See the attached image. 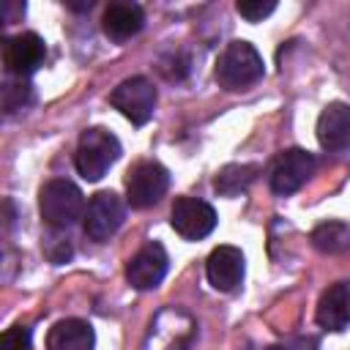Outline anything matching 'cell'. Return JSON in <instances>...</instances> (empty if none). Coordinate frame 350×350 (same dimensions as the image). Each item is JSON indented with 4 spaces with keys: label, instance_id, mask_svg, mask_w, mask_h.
Here are the masks:
<instances>
[{
    "label": "cell",
    "instance_id": "603a6c76",
    "mask_svg": "<svg viewBox=\"0 0 350 350\" xmlns=\"http://www.w3.org/2000/svg\"><path fill=\"white\" fill-rule=\"evenodd\" d=\"M268 350H317V342L312 336H298V339H287V342L271 345Z\"/></svg>",
    "mask_w": 350,
    "mask_h": 350
},
{
    "label": "cell",
    "instance_id": "52a82bcc",
    "mask_svg": "<svg viewBox=\"0 0 350 350\" xmlns=\"http://www.w3.org/2000/svg\"><path fill=\"white\" fill-rule=\"evenodd\" d=\"M126 219V205L115 191H98L90 197L85 216H82V227L85 235L90 241H109L120 224Z\"/></svg>",
    "mask_w": 350,
    "mask_h": 350
},
{
    "label": "cell",
    "instance_id": "8fae6325",
    "mask_svg": "<svg viewBox=\"0 0 350 350\" xmlns=\"http://www.w3.org/2000/svg\"><path fill=\"white\" fill-rule=\"evenodd\" d=\"M167 268H170V260H167V252L161 243L150 241L145 243L126 265V279L134 290H153L161 284V279L167 276Z\"/></svg>",
    "mask_w": 350,
    "mask_h": 350
},
{
    "label": "cell",
    "instance_id": "7c38bea8",
    "mask_svg": "<svg viewBox=\"0 0 350 350\" xmlns=\"http://www.w3.org/2000/svg\"><path fill=\"white\" fill-rule=\"evenodd\" d=\"M205 276L213 290L232 293L243 279V252L238 246H216L208 254Z\"/></svg>",
    "mask_w": 350,
    "mask_h": 350
},
{
    "label": "cell",
    "instance_id": "8992f818",
    "mask_svg": "<svg viewBox=\"0 0 350 350\" xmlns=\"http://www.w3.org/2000/svg\"><path fill=\"white\" fill-rule=\"evenodd\" d=\"M170 189V172L159 161H137L126 178V200L131 208L142 211L156 205Z\"/></svg>",
    "mask_w": 350,
    "mask_h": 350
},
{
    "label": "cell",
    "instance_id": "d6986e66",
    "mask_svg": "<svg viewBox=\"0 0 350 350\" xmlns=\"http://www.w3.org/2000/svg\"><path fill=\"white\" fill-rule=\"evenodd\" d=\"M33 101V85L25 77H5L3 82V109L5 115H14L19 109H25Z\"/></svg>",
    "mask_w": 350,
    "mask_h": 350
},
{
    "label": "cell",
    "instance_id": "ac0fdd59",
    "mask_svg": "<svg viewBox=\"0 0 350 350\" xmlns=\"http://www.w3.org/2000/svg\"><path fill=\"white\" fill-rule=\"evenodd\" d=\"M312 246L323 254H339L350 246V227L345 221H323L312 230Z\"/></svg>",
    "mask_w": 350,
    "mask_h": 350
},
{
    "label": "cell",
    "instance_id": "4fadbf2b",
    "mask_svg": "<svg viewBox=\"0 0 350 350\" xmlns=\"http://www.w3.org/2000/svg\"><path fill=\"white\" fill-rule=\"evenodd\" d=\"M317 142L323 150L339 153L350 148V104L331 101L317 118Z\"/></svg>",
    "mask_w": 350,
    "mask_h": 350
},
{
    "label": "cell",
    "instance_id": "2e32d148",
    "mask_svg": "<svg viewBox=\"0 0 350 350\" xmlns=\"http://www.w3.org/2000/svg\"><path fill=\"white\" fill-rule=\"evenodd\" d=\"M93 347H96L93 325L77 317L57 320L46 334V350H93Z\"/></svg>",
    "mask_w": 350,
    "mask_h": 350
},
{
    "label": "cell",
    "instance_id": "7402d4cb",
    "mask_svg": "<svg viewBox=\"0 0 350 350\" xmlns=\"http://www.w3.org/2000/svg\"><path fill=\"white\" fill-rule=\"evenodd\" d=\"M0 350H33V336H30V328L25 325H14L3 334L0 339Z\"/></svg>",
    "mask_w": 350,
    "mask_h": 350
},
{
    "label": "cell",
    "instance_id": "cb8c5ba5",
    "mask_svg": "<svg viewBox=\"0 0 350 350\" xmlns=\"http://www.w3.org/2000/svg\"><path fill=\"white\" fill-rule=\"evenodd\" d=\"M16 16H25V3H11V0H5V3H3V22L11 25V22H16Z\"/></svg>",
    "mask_w": 350,
    "mask_h": 350
},
{
    "label": "cell",
    "instance_id": "6da1fadb",
    "mask_svg": "<svg viewBox=\"0 0 350 350\" xmlns=\"http://www.w3.org/2000/svg\"><path fill=\"white\" fill-rule=\"evenodd\" d=\"M213 74L224 90H246L262 79L265 63H262V55L249 41H232L219 55Z\"/></svg>",
    "mask_w": 350,
    "mask_h": 350
},
{
    "label": "cell",
    "instance_id": "e0dca14e",
    "mask_svg": "<svg viewBox=\"0 0 350 350\" xmlns=\"http://www.w3.org/2000/svg\"><path fill=\"white\" fill-rule=\"evenodd\" d=\"M257 172H260L257 164H227V167L216 175V183H213V186H216V191H219L221 197H235V194L246 191V189L254 183Z\"/></svg>",
    "mask_w": 350,
    "mask_h": 350
},
{
    "label": "cell",
    "instance_id": "3957f363",
    "mask_svg": "<svg viewBox=\"0 0 350 350\" xmlns=\"http://www.w3.org/2000/svg\"><path fill=\"white\" fill-rule=\"evenodd\" d=\"M38 208H41V216L49 227L66 230L82 216L85 197H82L77 183H71L66 178H52L38 191Z\"/></svg>",
    "mask_w": 350,
    "mask_h": 350
},
{
    "label": "cell",
    "instance_id": "7a4b0ae2",
    "mask_svg": "<svg viewBox=\"0 0 350 350\" xmlns=\"http://www.w3.org/2000/svg\"><path fill=\"white\" fill-rule=\"evenodd\" d=\"M118 159H120V142L112 131L101 126H90L88 131H82L77 142V153H74V167L85 180L90 183L101 180Z\"/></svg>",
    "mask_w": 350,
    "mask_h": 350
},
{
    "label": "cell",
    "instance_id": "ffe728a7",
    "mask_svg": "<svg viewBox=\"0 0 350 350\" xmlns=\"http://www.w3.org/2000/svg\"><path fill=\"white\" fill-rule=\"evenodd\" d=\"M41 246H44V254L52 262H66L71 257V241H68V235L63 238V230H55L52 227V232H46V238H44Z\"/></svg>",
    "mask_w": 350,
    "mask_h": 350
},
{
    "label": "cell",
    "instance_id": "9c48e42d",
    "mask_svg": "<svg viewBox=\"0 0 350 350\" xmlns=\"http://www.w3.org/2000/svg\"><path fill=\"white\" fill-rule=\"evenodd\" d=\"M170 224H172V230L180 238L200 241V238H205V235L213 232V227H216V211L205 200L178 197L172 202V211H170Z\"/></svg>",
    "mask_w": 350,
    "mask_h": 350
},
{
    "label": "cell",
    "instance_id": "ba28073f",
    "mask_svg": "<svg viewBox=\"0 0 350 350\" xmlns=\"http://www.w3.org/2000/svg\"><path fill=\"white\" fill-rule=\"evenodd\" d=\"M312 172H314V156L304 148H287L276 156V161L271 167V175H268L271 191L287 197V194L298 191L312 178Z\"/></svg>",
    "mask_w": 350,
    "mask_h": 350
},
{
    "label": "cell",
    "instance_id": "30bf717a",
    "mask_svg": "<svg viewBox=\"0 0 350 350\" xmlns=\"http://www.w3.org/2000/svg\"><path fill=\"white\" fill-rule=\"evenodd\" d=\"M46 57V44L38 33H16L5 38L3 46V63L11 77H30L44 66Z\"/></svg>",
    "mask_w": 350,
    "mask_h": 350
},
{
    "label": "cell",
    "instance_id": "5bb4252c",
    "mask_svg": "<svg viewBox=\"0 0 350 350\" xmlns=\"http://www.w3.org/2000/svg\"><path fill=\"white\" fill-rule=\"evenodd\" d=\"M314 320L325 331H345L350 325V282H334L323 290Z\"/></svg>",
    "mask_w": 350,
    "mask_h": 350
},
{
    "label": "cell",
    "instance_id": "d4e9b609",
    "mask_svg": "<svg viewBox=\"0 0 350 350\" xmlns=\"http://www.w3.org/2000/svg\"><path fill=\"white\" fill-rule=\"evenodd\" d=\"M66 5H68L71 11H90V8H93V0H90V3H71V0H68Z\"/></svg>",
    "mask_w": 350,
    "mask_h": 350
},
{
    "label": "cell",
    "instance_id": "5b68a950",
    "mask_svg": "<svg viewBox=\"0 0 350 350\" xmlns=\"http://www.w3.org/2000/svg\"><path fill=\"white\" fill-rule=\"evenodd\" d=\"M109 104L134 126H145L156 109V88L145 77H129L109 93Z\"/></svg>",
    "mask_w": 350,
    "mask_h": 350
},
{
    "label": "cell",
    "instance_id": "44dd1931",
    "mask_svg": "<svg viewBox=\"0 0 350 350\" xmlns=\"http://www.w3.org/2000/svg\"><path fill=\"white\" fill-rule=\"evenodd\" d=\"M235 11L243 19H249V22H260V19H265L268 14L276 11V3L273 0H238L235 3Z\"/></svg>",
    "mask_w": 350,
    "mask_h": 350
},
{
    "label": "cell",
    "instance_id": "9a60e30c",
    "mask_svg": "<svg viewBox=\"0 0 350 350\" xmlns=\"http://www.w3.org/2000/svg\"><path fill=\"white\" fill-rule=\"evenodd\" d=\"M145 25V11L137 3H109L101 16V30L109 41L123 44L134 38Z\"/></svg>",
    "mask_w": 350,
    "mask_h": 350
},
{
    "label": "cell",
    "instance_id": "277c9868",
    "mask_svg": "<svg viewBox=\"0 0 350 350\" xmlns=\"http://www.w3.org/2000/svg\"><path fill=\"white\" fill-rule=\"evenodd\" d=\"M197 336V323L178 306H164L148 325L142 350H189Z\"/></svg>",
    "mask_w": 350,
    "mask_h": 350
}]
</instances>
